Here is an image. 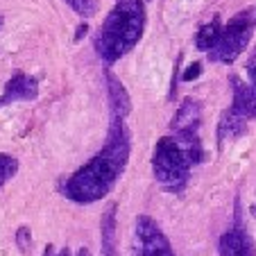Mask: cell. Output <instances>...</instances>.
Listing matches in <instances>:
<instances>
[{"label":"cell","mask_w":256,"mask_h":256,"mask_svg":"<svg viewBox=\"0 0 256 256\" xmlns=\"http://www.w3.org/2000/svg\"><path fill=\"white\" fill-rule=\"evenodd\" d=\"M18 159L14 154H5V152H0V188L18 172Z\"/></svg>","instance_id":"cell-14"},{"label":"cell","mask_w":256,"mask_h":256,"mask_svg":"<svg viewBox=\"0 0 256 256\" xmlns=\"http://www.w3.org/2000/svg\"><path fill=\"white\" fill-rule=\"evenodd\" d=\"M104 82H106V93H109L112 116L127 118L132 112V98H130V93H127V88L122 86V82L112 72V68L104 70Z\"/></svg>","instance_id":"cell-10"},{"label":"cell","mask_w":256,"mask_h":256,"mask_svg":"<svg viewBox=\"0 0 256 256\" xmlns=\"http://www.w3.org/2000/svg\"><path fill=\"white\" fill-rule=\"evenodd\" d=\"M132 154V136L125 127V118L112 116L106 140L91 161L70 174L62 184V193L70 202L93 204L104 200L114 190L116 182L125 172Z\"/></svg>","instance_id":"cell-1"},{"label":"cell","mask_w":256,"mask_h":256,"mask_svg":"<svg viewBox=\"0 0 256 256\" xmlns=\"http://www.w3.org/2000/svg\"><path fill=\"white\" fill-rule=\"evenodd\" d=\"M118 204L112 202L102 213V256H118V220H116Z\"/></svg>","instance_id":"cell-11"},{"label":"cell","mask_w":256,"mask_h":256,"mask_svg":"<svg viewBox=\"0 0 256 256\" xmlns=\"http://www.w3.org/2000/svg\"><path fill=\"white\" fill-rule=\"evenodd\" d=\"M247 68H256V48H254V52H252L250 62H247Z\"/></svg>","instance_id":"cell-21"},{"label":"cell","mask_w":256,"mask_h":256,"mask_svg":"<svg viewBox=\"0 0 256 256\" xmlns=\"http://www.w3.org/2000/svg\"><path fill=\"white\" fill-rule=\"evenodd\" d=\"M2 23H5V18H2V16H0V28H2Z\"/></svg>","instance_id":"cell-24"},{"label":"cell","mask_w":256,"mask_h":256,"mask_svg":"<svg viewBox=\"0 0 256 256\" xmlns=\"http://www.w3.org/2000/svg\"><path fill=\"white\" fill-rule=\"evenodd\" d=\"M218 256H256V247L240 218V204L236 202V222L218 240Z\"/></svg>","instance_id":"cell-6"},{"label":"cell","mask_w":256,"mask_h":256,"mask_svg":"<svg viewBox=\"0 0 256 256\" xmlns=\"http://www.w3.org/2000/svg\"><path fill=\"white\" fill-rule=\"evenodd\" d=\"M134 256H174L172 245L154 218L138 216L134 227Z\"/></svg>","instance_id":"cell-5"},{"label":"cell","mask_w":256,"mask_h":256,"mask_svg":"<svg viewBox=\"0 0 256 256\" xmlns=\"http://www.w3.org/2000/svg\"><path fill=\"white\" fill-rule=\"evenodd\" d=\"M44 256H57V250H54V245H46V250H44Z\"/></svg>","instance_id":"cell-19"},{"label":"cell","mask_w":256,"mask_h":256,"mask_svg":"<svg viewBox=\"0 0 256 256\" xmlns=\"http://www.w3.org/2000/svg\"><path fill=\"white\" fill-rule=\"evenodd\" d=\"M247 132V120L245 118H240L238 114H234L232 109H227V112L220 116V122H218V145H224L227 140L232 138H238V136H242Z\"/></svg>","instance_id":"cell-12"},{"label":"cell","mask_w":256,"mask_h":256,"mask_svg":"<svg viewBox=\"0 0 256 256\" xmlns=\"http://www.w3.org/2000/svg\"><path fill=\"white\" fill-rule=\"evenodd\" d=\"M204 159V148L198 134H177L159 138L152 154V172L168 193H182L188 184L190 170Z\"/></svg>","instance_id":"cell-2"},{"label":"cell","mask_w":256,"mask_h":256,"mask_svg":"<svg viewBox=\"0 0 256 256\" xmlns=\"http://www.w3.org/2000/svg\"><path fill=\"white\" fill-rule=\"evenodd\" d=\"M254 28H256V7H247V10L238 12L227 25H222L216 46L208 50V59L220 64H234L238 59V54H242L245 48L250 46Z\"/></svg>","instance_id":"cell-4"},{"label":"cell","mask_w":256,"mask_h":256,"mask_svg":"<svg viewBox=\"0 0 256 256\" xmlns=\"http://www.w3.org/2000/svg\"><path fill=\"white\" fill-rule=\"evenodd\" d=\"M229 84H232V109L234 114H238L245 120H254L256 118V88L252 84H245L238 75H232L229 78Z\"/></svg>","instance_id":"cell-7"},{"label":"cell","mask_w":256,"mask_h":256,"mask_svg":"<svg viewBox=\"0 0 256 256\" xmlns=\"http://www.w3.org/2000/svg\"><path fill=\"white\" fill-rule=\"evenodd\" d=\"M36 96H39V82L28 72H14L5 84V93L0 96V106L20 100H34Z\"/></svg>","instance_id":"cell-8"},{"label":"cell","mask_w":256,"mask_h":256,"mask_svg":"<svg viewBox=\"0 0 256 256\" xmlns=\"http://www.w3.org/2000/svg\"><path fill=\"white\" fill-rule=\"evenodd\" d=\"M145 32V0H116L96 36V52L112 66L136 48Z\"/></svg>","instance_id":"cell-3"},{"label":"cell","mask_w":256,"mask_h":256,"mask_svg":"<svg viewBox=\"0 0 256 256\" xmlns=\"http://www.w3.org/2000/svg\"><path fill=\"white\" fill-rule=\"evenodd\" d=\"M247 72H250V84L256 88V68H247Z\"/></svg>","instance_id":"cell-20"},{"label":"cell","mask_w":256,"mask_h":256,"mask_svg":"<svg viewBox=\"0 0 256 256\" xmlns=\"http://www.w3.org/2000/svg\"><path fill=\"white\" fill-rule=\"evenodd\" d=\"M202 125V104L195 98H184L170 120V130L177 134H198Z\"/></svg>","instance_id":"cell-9"},{"label":"cell","mask_w":256,"mask_h":256,"mask_svg":"<svg viewBox=\"0 0 256 256\" xmlns=\"http://www.w3.org/2000/svg\"><path fill=\"white\" fill-rule=\"evenodd\" d=\"M64 2L78 16H82V18H91V16H96L98 10H100V2H98V0H64Z\"/></svg>","instance_id":"cell-15"},{"label":"cell","mask_w":256,"mask_h":256,"mask_svg":"<svg viewBox=\"0 0 256 256\" xmlns=\"http://www.w3.org/2000/svg\"><path fill=\"white\" fill-rule=\"evenodd\" d=\"M78 256H93L91 252H88V247H82V250L78 252Z\"/></svg>","instance_id":"cell-23"},{"label":"cell","mask_w":256,"mask_h":256,"mask_svg":"<svg viewBox=\"0 0 256 256\" xmlns=\"http://www.w3.org/2000/svg\"><path fill=\"white\" fill-rule=\"evenodd\" d=\"M57 256H72V252L68 250V247H62V250H59V254Z\"/></svg>","instance_id":"cell-22"},{"label":"cell","mask_w":256,"mask_h":256,"mask_svg":"<svg viewBox=\"0 0 256 256\" xmlns=\"http://www.w3.org/2000/svg\"><path fill=\"white\" fill-rule=\"evenodd\" d=\"M16 247H18L25 256H30V252H32V232H30V227H25V224L16 229Z\"/></svg>","instance_id":"cell-16"},{"label":"cell","mask_w":256,"mask_h":256,"mask_svg":"<svg viewBox=\"0 0 256 256\" xmlns=\"http://www.w3.org/2000/svg\"><path fill=\"white\" fill-rule=\"evenodd\" d=\"M252 213H254V216H256V206H254V208H252Z\"/></svg>","instance_id":"cell-25"},{"label":"cell","mask_w":256,"mask_h":256,"mask_svg":"<svg viewBox=\"0 0 256 256\" xmlns=\"http://www.w3.org/2000/svg\"><path fill=\"white\" fill-rule=\"evenodd\" d=\"M220 30H222V20L220 18H213V20H208L206 25H202L198 36H195V48L202 50V52H208V50L216 46L218 36H220Z\"/></svg>","instance_id":"cell-13"},{"label":"cell","mask_w":256,"mask_h":256,"mask_svg":"<svg viewBox=\"0 0 256 256\" xmlns=\"http://www.w3.org/2000/svg\"><path fill=\"white\" fill-rule=\"evenodd\" d=\"M86 32H88V25H86V23H82V25L78 28V32H75V41H82V39H84V34H86Z\"/></svg>","instance_id":"cell-18"},{"label":"cell","mask_w":256,"mask_h":256,"mask_svg":"<svg viewBox=\"0 0 256 256\" xmlns=\"http://www.w3.org/2000/svg\"><path fill=\"white\" fill-rule=\"evenodd\" d=\"M200 72H202V64H200V62H193L184 72H182V80H184V82H193V80L200 78Z\"/></svg>","instance_id":"cell-17"}]
</instances>
